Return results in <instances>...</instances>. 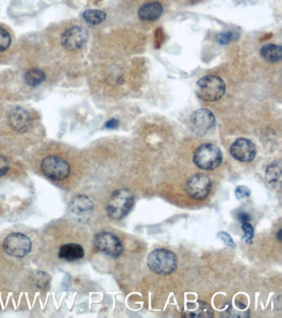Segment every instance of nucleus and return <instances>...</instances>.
<instances>
[{
    "mask_svg": "<svg viewBox=\"0 0 282 318\" xmlns=\"http://www.w3.org/2000/svg\"><path fill=\"white\" fill-rule=\"evenodd\" d=\"M261 55L267 62H278L282 58V48L280 46L274 44L265 45L261 49Z\"/></svg>",
    "mask_w": 282,
    "mask_h": 318,
    "instance_id": "dca6fc26",
    "label": "nucleus"
},
{
    "mask_svg": "<svg viewBox=\"0 0 282 318\" xmlns=\"http://www.w3.org/2000/svg\"><path fill=\"white\" fill-rule=\"evenodd\" d=\"M58 255L60 259L72 262L82 259L85 256V251L81 244L70 243L61 246Z\"/></svg>",
    "mask_w": 282,
    "mask_h": 318,
    "instance_id": "4468645a",
    "label": "nucleus"
},
{
    "mask_svg": "<svg viewBox=\"0 0 282 318\" xmlns=\"http://www.w3.org/2000/svg\"><path fill=\"white\" fill-rule=\"evenodd\" d=\"M230 153L236 160L242 163L253 161L257 155L254 143L248 138H238L231 145Z\"/></svg>",
    "mask_w": 282,
    "mask_h": 318,
    "instance_id": "f8f14e48",
    "label": "nucleus"
},
{
    "mask_svg": "<svg viewBox=\"0 0 282 318\" xmlns=\"http://www.w3.org/2000/svg\"><path fill=\"white\" fill-rule=\"evenodd\" d=\"M278 240H281V229H280L277 233Z\"/></svg>",
    "mask_w": 282,
    "mask_h": 318,
    "instance_id": "c756f323",
    "label": "nucleus"
},
{
    "mask_svg": "<svg viewBox=\"0 0 282 318\" xmlns=\"http://www.w3.org/2000/svg\"><path fill=\"white\" fill-rule=\"evenodd\" d=\"M10 34L6 29L0 27V52L6 51L7 49L10 47Z\"/></svg>",
    "mask_w": 282,
    "mask_h": 318,
    "instance_id": "412c9836",
    "label": "nucleus"
},
{
    "mask_svg": "<svg viewBox=\"0 0 282 318\" xmlns=\"http://www.w3.org/2000/svg\"><path fill=\"white\" fill-rule=\"evenodd\" d=\"M146 263L153 273L160 275H168L176 270L178 260L172 251L157 249L149 254Z\"/></svg>",
    "mask_w": 282,
    "mask_h": 318,
    "instance_id": "f03ea898",
    "label": "nucleus"
},
{
    "mask_svg": "<svg viewBox=\"0 0 282 318\" xmlns=\"http://www.w3.org/2000/svg\"><path fill=\"white\" fill-rule=\"evenodd\" d=\"M224 81L216 76H206L196 85V95L203 101L215 102L220 100L225 93Z\"/></svg>",
    "mask_w": 282,
    "mask_h": 318,
    "instance_id": "7ed1b4c3",
    "label": "nucleus"
},
{
    "mask_svg": "<svg viewBox=\"0 0 282 318\" xmlns=\"http://www.w3.org/2000/svg\"><path fill=\"white\" fill-rule=\"evenodd\" d=\"M4 249L10 256L24 258L32 251V241L24 234L20 232L9 234L4 241Z\"/></svg>",
    "mask_w": 282,
    "mask_h": 318,
    "instance_id": "423d86ee",
    "label": "nucleus"
},
{
    "mask_svg": "<svg viewBox=\"0 0 282 318\" xmlns=\"http://www.w3.org/2000/svg\"><path fill=\"white\" fill-rule=\"evenodd\" d=\"M134 205V194L128 189H120L112 193L108 203L107 212L108 217L115 221L124 218Z\"/></svg>",
    "mask_w": 282,
    "mask_h": 318,
    "instance_id": "f257e3e1",
    "label": "nucleus"
},
{
    "mask_svg": "<svg viewBox=\"0 0 282 318\" xmlns=\"http://www.w3.org/2000/svg\"><path fill=\"white\" fill-rule=\"evenodd\" d=\"M257 1V0H234V2L235 3L236 5H243V6L253 5Z\"/></svg>",
    "mask_w": 282,
    "mask_h": 318,
    "instance_id": "bb28decb",
    "label": "nucleus"
},
{
    "mask_svg": "<svg viewBox=\"0 0 282 318\" xmlns=\"http://www.w3.org/2000/svg\"><path fill=\"white\" fill-rule=\"evenodd\" d=\"M193 308L187 310V313L190 316H210V308L204 304L200 303V304H193Z\"/></svg>",
    "mask_w": 282,
    "mask_h": 318,
    "instance_id": "aec40b11",
    "label": "nucleus"
},
{
    "mask_svg": "<svg viewBox=\"0 0 282 318\" xmlns=\"http://www.w3.org/2000/svg\"><path fill=\"white\" fill-rule=\"evenodd\" d=\"M9 162L6 157L0 155V178L5 176L9 170Z\"/></svg>",
    "mask_w": 282,
    "mask_h": 318,
    "instance_id": "a878e982",
    "label": "nucleus"
},
{
    "mask_svg": "<svg viewBox=\"0 0 282 318\" xmlns=\"http://www.w3.org/2000/svg\"><path fill=\"white\" fill-rule=\"evenodd\" d=\"M242 229L244 232V239L246 240V241L249 242L253 240V236H254V229L250 223H242Z\"/></svg>",
    "mask_w": 282,
    "mask_h": 318,
    "instance_id": "4be33fe9",
    "label": "nucleus"
},
{
    "mask_svg": "<svg viewBox=\"0 0 282 318\" xmlns=\"http://www.w3.org/2000/svg\"><path fill=\"white\" fill-rule=\"evenodd\" d=\"M236 35L234 32H224V33H221L219 36V39H218V41H219V43L220 44H228V43H230L231 41L235 39Z\"/></svg>",
    "mask_w": 282,
    "mask_h": 318,
    "instance_id": "b1692460",
    "label": "nucleus"
},
{
    "mask_svg": "<svg viewBox=\"0 0 282 318\" xmlns=\"http://www.w3.org/2000/svg\"><path fill=\"white\" fill-rule=\"evenodd\" d=\"M95 245L98 251L111 257H119L123 254V247L117 236L110 232H100L95 238Z\"/></svg>",
    "mask_w": 282,
    "mask_h": 318,
    "instance_id": "6e6552de",
    "label": "nucleus"
},
{
    "mask_svg": "<svg viewBox=\"0 0 282 318\" xmlns=\"http://www.w3.org/2000/svg\"><path fill=\"white\" fill-rule=\"evenodd\" d=\"M41 169L45 176L52 181L65 180L70 172V164L62 157L49 156L41 163Z\"/></svg>",
    "mask_w": 282,
    "mask_h": 318,
    "instance_id": "39448f33",
    "label": "nucleus"
},
{
    "mask_svg": "<svg viewBox=\"0 0 282 318\" xmlns=\"http://www.w3.org/2000/svg\"><path fill=\"white\" fill-rule=\"evenodd\" d=\"M93 210V202L85 195L74 197L69 206L70 216L79 222H86L89 221L91 217Z\"/></svg>",
    "mask_w": 282,
    "mask_h": 318,
    "instance_id": "9d476101",
    "label": "nucleus"
},
{
    "mask_svg": "<svg viewBox=\"0 0 282 318\" xmlns=\"http://www.w3.org/2000/svg\"><path fill=\"white\" fill-rule=\"evenodd\" d=\"M87 30L79 26H74L66 30L61 39L62 46L70 51L82 48L87 43Z\"/></svg>",
    "mask_w": 282,
    "mask_h": 318,
    "instance_id": "1a4fd4ad",
    "label": "nucleus"
},
{
    "mask_svg": "<svg viewBox=\"0 0 282 318\" xmlns=\"http://www.w3.org/2000/svg\"><path fill=\"white\" fill-rule=\"evenodd\" d=\"M217 236H218L219 239L223 240L225 244H227V245L229 246V247H232V248H234V247H235V244H234V240L232 239L231 236H229V234L226 233V232H219L218 235H217Z\"/></svg>",
    "mask_w": 282,
    "mask_h": 318,
    "instance_id": "393cba45",
    "label": "nucleus"
},
{
    "mask_svg": "<svg viewBox=\"0 0 282 318\" xmlns=\"http://www.w3.org/2000/svg\"><path fill=\"white\" fill-rule=\"evenodd\" d=\"M193 161L198 168L205 171L216 169L223 162V154L219 147L212 144H204L194 153Z\"/></svg>",
    "mask_w": 282,
    "mask_h": 318,
    "instance_id": "20e7f679",
    "label": "nucleus"
},
{
    "mask_svg": "<svg viewBox=\"0 0 282 318\" xmlns=\"http://www.w3.org/2000/svg\"><path fill=\"white\" fill-rule=\"evenodd\" d=\"M9 123L14 131L25 133L32 126V118L28 111L21 107H16L9 113Z\"/></svg>",
    "mask_w": 282,
    "mask_h": 318,
    "instance_id": "ddd939ff",
    "label": "nucleus"
},
{
    "mask_svg": "<svg viewBox=\"0 0 282 318\" xmlns=\"http://www.w3.org/2000/svg\"><path fill=\"white\" fill-rule=\"evenodd\" d=\"M83 17L85 22L90 25H99L106 20V13H104V11L91 9L85 11V13H83Z\"/></svg>",
    "mask_w": 282,
    "mask_h": 318,
    "instance_id": "a211bd4d",
    "label": "nucleus"
},
{
    "mask_svg": "<svg viewBox=\"0 0 282 318\" xmlns=\"http://www.w3.org/2000/svg\"><path fill=\"white\" fill-rule=\"evenodd\" d=\"M238 220L242 223L248 222V221L251 220L250 215H248V213H245V212L240 213V214L238 215Z\"/></svg>",
    "mask_w": 282,
    "mask_h": 318,
    "instance_id": "c85d7f7f",
    "label": "nucleus"
},
{
    "mask_svg": "<svg viewBox=\"0 0 282 318\" xmlns=\"http://www.w3.org/2000/svg\"><path fill=\"white\" fill-rule=\"evenodd\" d=\"M24 79H25L26 83L30 86H37L45 81L46 75L43 70L36 69V68H32L25 73Z\"/></svg>",
    "mask_w": 282,
    "mask_h": 318,
    "instance_id": "f3484780",
    "label": "nucleus"
},
{
    "mask_svg": "<svg viewBox=\"0 0 282 318\" xmlns=\"http://www.w3.org/2000/svg\"><path fill=\"white\" fill-rule=\"evenodd\" d=\"M119 122L117 120V119H112L110 120H108L106 123H105V128L107 129H115V128H117L118 126H119Z\"/></svg>",
    "mask_w": 282,
    "mask_h": 318,
    "instance_id": "cd10ccee",
    "label": "nucleus"
},
{
    "mask_svg": "<svg viewBox=\"0 0 282 318\" xmlns=\"http://www.w3.org/2000/svg\"><path fill=\"white\" fill-rule=\"evenodd\" d=\"M281 168L280 163H274L268 166L266 170V179L269 183H274L277 182L280 179Z\"/></svg>",
    "mask_w": 282,
    "mask_h": 318,
    "instance_id": "6ab92c4d",
    "label": "nucleus"
},
{
    "mask_svg": "<svg viewBox=\"0 0 282 318\" xmlns=\"http://www.w3.org/2000/svg\"><path fill=\"white\" fill-rule=\"evenodd\" d=\"M191 125L195 134L204 135L214 129L216 121L211 111L207 109H200L191 115Z\"/></svg>",
    "mask_w": 282,
    "mask_h": 318,
    "instance_id": "9b49d317",
    "label": "nucleus"
},
{
    "mask_svg": "<svg viewBox=\"0 0 282 318\" xmlns=\"http://www.w3.org/2000/svg\"><path fill=\"white\" fill-rule=\"evenodd\" d=\"M251 190L245 186H239L235 190L236 198L238 200L245 199L250 197Z\"/></svg>",
    "mask_w": 282,
    "mask_h": 318,
    "instance_id": "5701e85b",
    "label": "nucleus"
},
{
    "mask_svg": "<svg viewBox=\"0 0 282 318\" xmlns=\"http://www.w3.org/2000/svg\"><path fill=\"white\" fill-rule=\"evenodd\" d=\"M212 188V182L210 176L204 174H196L187 181L185 190L188 195L195 200L204 199L208 197Z\"/></svg>",
    "mask_w": 282,
    "mask_h": 318,
    "instance_id": "0eeeda50",
    "label": "nucleus"
},
{
    "mask_svg": "<svg viewBox=\"0 0 282 318\" xmlns=\"http://www.w3.org/2000/svg\"><path fill=\"white\" fill-rule=\"evenodd\" d=\"M163 13V8L158 2L149 3L141 7L138 10V16L143 21H155Z\"/></svg>",
    "mask_w": 282,
    "mask_h": 318,
    "instance_id": "2eb2a0df",
    "label": "nucleus"
}]
</instances>
